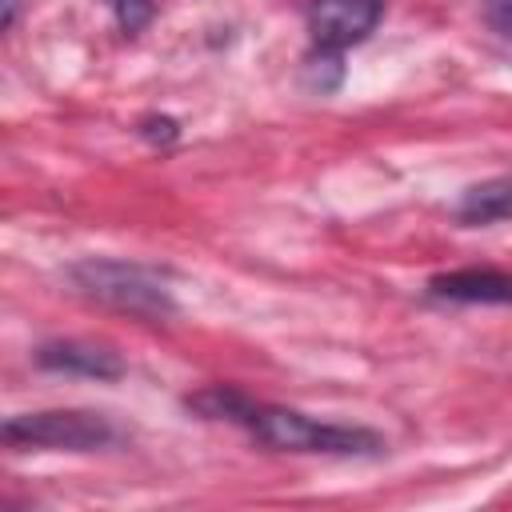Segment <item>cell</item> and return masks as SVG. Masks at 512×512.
I'll list each match as a JSON object with an SVG mask.
<instances>
[{"label": "cell", "mask_w": 512, "mask_h": 512, "mask_svg": "<svg viewBox=\"0 0 512 512\" xmlns=\"http://www.w3.org/2000/svg\"><path fill=\"white\" fill-rule=\"evenodd\" d=\"M260 444L280 448V452H324V456H376L384 440L368 428L352 424H324L312 420L296 408H276V404H256L240 420Z\"/></svg>", "instance_id": "6da1fadb"}, {"label": "cell", "mask_w": 512, "mask_h": 512, "mask_svg": "<svg viewBox=\"0 0 512 512\" xmlns=\"http://www.w3.org/2000/svg\"><path fill=\"white\" fill-rule=\"evenodd\" d=\"M68 280L76 292H84L96 304H108L116 312H132L144 320H164L176 312L172 288L156 268L132 264V260H108V256H88L68 268Z\"/></svg>", "instance_id": "7a4b0ae2"}, {"label": "cell", "mask_w": 512, "mask_h": 512, "mask_svg": "<svg viewBox=\"0 0 512 512\" xmlns=\"http://www.w3.org/2000/svg\"><path fill=\"white\" fill-rule=\"evenodd\" d=\"M8 448H56V452H96L116 440L108 416L88 408H48L8 416L0 428Z\"/></svg>", "instance_id": "3957f363"}, {"label": "cell", "mask_w": 512, "mask_h": 512, "mask_svg": "<svg viewBox=\"0 0 512 512\" xmlns=\"http://www.w3.org/2000/svg\"><path fill=\"white\" fill-rule=\"evenodd\" d=\"M384 16V0H312L308 8V32L316 48L344 52L372 36V28Z\"/></svg>", "instance_id": "277c9868"}, {"label": "cell", "mask_w": 512, "mask_h": 512, "mask_svg": "<svg viewBox=\"0 0 512 512\" xmlns=\"http://www.w3.org/2000/svg\"><path fill=\"white\" fill-rule=\"evenodd\" d=\"M36 364L48 372H68V376H88V380L124 376L120 352H112L108 344H92V340H48L36 348Z\"/></svg>", "instance_id": "5b68a950"}, {"label": "cell", "mask_w": 512, "mask_h": 512, "mask_svg": "<svg viewBox=\"0 0 512 512\" xmlns=\"http://www.w3.org/2000/svg\"><path fill=\"white\" fill-rule=\"evenodd\" d=\"M428 292L456 304H512V272L500 268H452L428 280Z\"/></svg>", "instance_id": "8992f818"}, {"label": "cell", "mask_w": 512, "mask_h": 512, "mask_svg": "<svg viewBox=\"0 0 512 512\" xmlns=\"http://www.w3.org/2000/svg\"><path fill=\"white\" fill-rule=\"evenodd\" d=\"M456 220L468 228H488V224L512 220V172H500L492 180L464 188V196L456 200Z\"/></svg>", "instance_id": "52a82bcc"}, {"label": "cell", "mask_w": 512, "mask_h": 512, "mask_svg": "<svg viewBox=\"0 0 512 512\" xmlns=\"http://www.w3.org/2000/svg\"><path fill=\"white\" fill-rule=\"evenodd\" d=\"M112 4H116V16H120V24L128 32H140L148 24V16H152V4L148 0H112Z\"/></svg>", "instance_id": "ba28073f"}, {"label": "cell", "mask_w": 512, "mask_h": 512, "mask_svg": "<svg viewBox=\"0 0 512 512\" xmlns=\"http://www.w3.org/2000/svg\"><path fill=\"white\" fill-rule=\"evenodd\" d=\"M488 24H492L504 40H512V0H492V4H488Z\"/></svg>", "instance_id": "9c48e42d"}]
</instances>
